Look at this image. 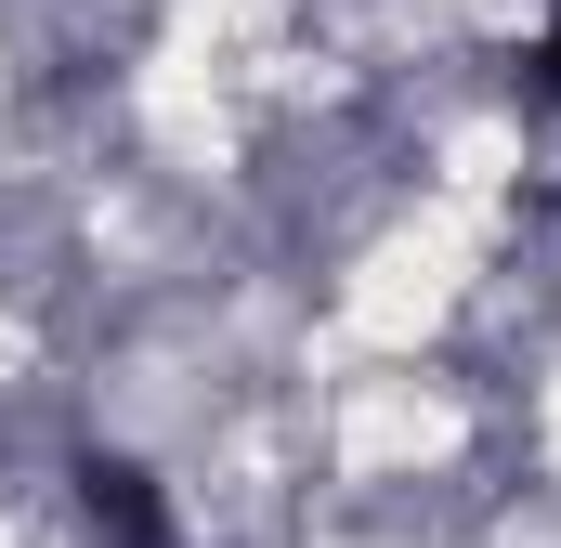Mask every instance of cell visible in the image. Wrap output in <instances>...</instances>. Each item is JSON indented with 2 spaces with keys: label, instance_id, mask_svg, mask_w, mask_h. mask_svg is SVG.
<instances>
[{
  "label": "cell",
  "instance_id": "7a4b0ae2",
  "mask_svg": "<svg viewBox=\"0 0 561 548\" xmlns=\"http://www.w3.org/2000/svg\"><path fill=\"white\" fill-rule=\"evenodd\" d=\"M523 79H536V92H549V105H561V26H549V39H536V66H523Z\"/></svg>",
  "mask_w": 561,
  "mask_h": 548
},
{
  "label": "cell",
  "instance_id": "6da1fadb",
  "mask_svg": "<svg viewBox=\"0 0 561 548\" xmlns=\"http://www.w3.org/2000/svg\"><path fill=\"white\" fill-rule=\"evenodd\" d=\"M79 510H92V536H118V548H183V523H170V496H157V470L144 457H79Z\"/></svg>",
  "mask_w": 561,
  "mask_h": 548
}]
</instances>
